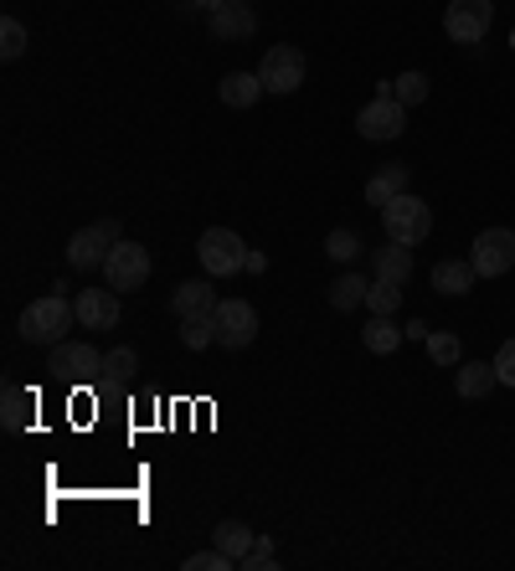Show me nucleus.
<instances>
[{
  "mask_svg": "<svg viewBox=\"0 0 515 571\" xmlns=\"http://www.w3.org/2000/svg\"><path fill=\"white\" fill-rule=\"evenodd\" d=\"M381 227H387V237H392V242H408V248H417V242L433 232V206L423 202V196L402 191L392 206H381Z\"/></svg>",
  "mask_w": 515,
  "mask_h": 571,
  "instance_id": "f03ea898",
  "label": "nucleus"
},
{
  "mask_svg": "<svg viewBox=\"0 0 515 571\" xmlns=\"http://www.w3.org/2000/svg\"><path fill=\"white\" fill-rule=\"evenodd\" d=\"M103 278H108V288L114 294H129V288H145V278H150V252L139 248V242H114V252H108V263H103Z\"/></svg>",
  "mask_w": 515,
  "mask_h": 571,
  "instance_id": "0eeeda50",
  "label": "nucleus"
},
{
  "mask_svg": "<svg viewBox=\"0 0 515 571\" xmlns=\"http://www.w3.org/2000/svg\"><path fill=\"white\" fill-rule=\"evenodd\" d=\"M371 269H377V278H387V284H408L412 278V248L387 237V248L371 252Z\"/></svg>",
  "mask_w": 515,
  "mask_h": 571,
  "instance_id": "2eb2a0df",
  "label": "nucleus"
},
{
  "mask_svg": "<svg viewBox=\"0 0 515 571\" xmlns=\"http://www.w3.org/2000/svg\"><path fill=\"white\" fill-rule=\"evenodd\" d=\"M428 355L438 361V366H459V361H464L459 335H448V330H428Z\"/></svg>",
  "mask_w": 515,
  "mask_h": 571,
  "instance_id": "bb28decb",
  "label": "nucleus"
},
{
  "mask_svg": "<svg viewBox=\"0 0 515 571\" xmlns=\"http://www.w3.org/2000/svg\"><path fill=\"white\" fill-rule=\"evenodd\" d=\"M21 52H26V26H21L16 16H5V21H0V57H5V62H16Z\"/></svg>",
  "mask_w": 515,
  "mask_h": 571,
  "instance_id": "c85d7f7f",
  "label": "nucleus"
},
{
  "mask_svg": "<svg viewBox=\"0 0 515 571\" xmlns=\"http://www.w3.org/2000/svg\"><path fill=\"white\" fill-rule=\"evenodd\" d=\"M258 32V16L253 5H242V0H227L222 11H211V36L217 42H242V36Z\"/></svg>",
  "mask_w": 515,
  "mask_h": 571,
  "instance_id": "ddd939ff",
  "label": "nucleus"
},
{
  "mask_svg": "<svg viewBox=\"0 0 515 571\" xmlns=\"http://www.w3.org/2000/svg\"><path fill=\"white\" fill-rule=\"evenodd\" d=\"M217 93H222L227 109H253L258 93H263V78H258V72H227Z\"/></svg>",
  "mask_w": 515,
  "mask_h": 571,
  "instance_id": "aec40b11",
  "label": "nucleus"
},
{
  "mask_svg": "<svg viewBox=\"0 0 515 571\" xmlns=\"http://www.w3.org/2000/svg\"><path fill=\"white\" fill-rule=\"evenodd\" d=\"M402 335H408V330H397L392 315H371L366 330H360V340H366V351L371 355H392L397 345H402Z\"/></svg>",
  "mask_w": 515,
  "mask_h": 571,
  "instance_id": "412c9836",
  "label": "nucleus"
},
{
  "mask_svg": "<svg viewBox=\"0 0 515 571\" xmlns=\"http://www.w3.org/2000/svg\"><path fill=\"white\" fill-rule=\"evenodd\" d=\"M78 320V304H68L62 294H47V299H32L21 309V340L26 345H62V335L72 330Z\"/></svg>",
  "mask_w": 515,
  "mask_h": 571,
  "instance_id": "f257e3e1",
  "label": "nucleus"
},
{
  "mask_svg": "<svg viewBox=\"0 0 515 571\" xmlns=\"http://www.w3.org/2000/svg\"><path fill=\"white\" fill-rule=\"evenodd\" d=\"M171 309L181 320H196V315H211V309H217V294H211L206 278H191V284H181L171 294Z\"/></svg>",
  "mask_w": 515,
  "mask_h": 571,
  "instance_id": "dca6fc26",
  "label": "nucleus"
},
{
  "mask_svg": "<svg viewBox=\"0 0 515 571\" xmlns=\"http://www.w3.org/2000/svg\"><path fill=\"white\" fill-rule=\"evenodd\" d=\"M274 567H278L274 540H268V536H258V540H253V551L242 556V567H238V571H274Z\"/></svg>",
  "mask_w": 515,
  "mask_h": 571,
  "instance_id": "c756f323",
  "label": "nucleus"
},
{
  "mask_svg": "<svg viewBox=\"0 0 515 571\" xmlns=\"http://www.w3.org/2000/svg\"><path fill=\"white\" fill-rule=\"evenodd\" d=\"M211 324H217V345L222 351H248L258 340V309L248 299H217Z\"/></svg>",
  "mask_w": 515,
  "mask_h": 571,
  "instance_id": "39448f33",
  "label": "nucleus"
},
{
  "mask_svg": "<svg viewBox=\"0 0 515 571\" xmlns=\"http://www.w3.org/2000/svg\"><path fill=\"white\" fill-rule=\"evenodd\" d=\"M397 304H402V284L377 278V284L366 288V309H371V315H397Z\"/></svg>",
  "mask_w": 515,
  "mask_h": 571,
  "instance_id": "a878e982",
  "label": "nucleus"
},
{
  "mask_svg": "<svg viewBox=\"0 0 515 571\" xmlns=\"http://www.w3.org/2000/svg\"><path fill=\"white\" fill-rule=\"evenodd\" d=\"M500 387V370L495 361H459V397L464 402H480Z\"/></svg>",
  "mask_w": 515,
  "mask_h": 571,
  "instance_id": "4468645a",
  "label": "nucleus"
},
{
  "mask_svg": "<svg viewBox=\"0 0 515 571\" xmlns=\"http://www.w3.org/2000/svg\"><path fill=\"white\" fill-rule=\"evenodd\" d=\"M325 252L335 258V263H351V258H360V237L345 232V227H335V232L325 237Z\"/></svg>",
  "mask_w": 515,
  "mask_h": 571,
  "instance_id": "7c9ffc66",
  "label": "nucleus"
},
{
  "mask_svg": "<svg viewBox=\"0 0 515 571\" xmlns=\"http://www.w3.org/2000/svg\"><path fill=\"white\" fill-rule=\"evenodd\" d=\"M135 370H139V351H129V345H114L103 355V381H135Z\"/></svg>",
  "mask_w": 515,
  "mask_h": 571,
  "instance_id": "5701e85b",
  "label": "nucleus"
},
{
  "mask_svg": "<svg viewBox=\"0 0 515 571\" xmlns=\"http://www.w3.org/2000/svg\"><path fill=\"white\" fill-rule=\"evenodd\" d=\"M196 5H202V11H222L227 0H196Z\"/></svg>",
  "mask_w": 515,
  "mask_h": 571,
  "instance_id": "72a5a7b5",
  "label": "nucleus"
},
{
  "mask_svg": "<svg viewBox=\"0 0 515 571\" xmlns=\"http://www.w3.org/2000/svg\"><path fill=\"white\" fill-rule=\"evenodd\" d=\"M392 93H397V103H423L428 99V72H402V78H392Z\"/></svg>",
  "mask_w": 515,
  "mask_h": 571,
  "instance_id": "cd10ccee",
  "label": "nucleus"
},
{
  "mask_svg": "<svg viewBox=\"0 0 515 571\" xmlns=\"http://www.w3.org/2000/svg\"><path fill=\"white\" fill-rule=\"evenodd\" d=\"M196 258H202L206 278H232L238 269H248V248H242V237L227 232V227H206L202 242H196Z\"/></svg>",
  "mask_w": 515,
  "mask_h": 571,
  "instance_id": "7ed1b4c3",
  "label": "nucleus"
},
{
  "mask_svg": "<svg viewBox=\"0 0 515 571\" xmlns=\"http://www.w3.org/2000/svg\"><path fill=\"white\" fill-rule=\"evenodd\" d=\"M242 5H248V0H242Z\"/></svg>",
  "mask_w": 515,
  "mask_h": 571,
  "instance_id": "f704fd0d",
  "label": "nucleus"
},
{
  "mask_svg": "<svg viewBox=\"0 0 515 571\" xmlns=\"http://www.w3.org/2000/svg\"><path fill=\"white\" fill-rule=\"evenodd\" d=\"M356 129H360V139H377V145H387V139H402V129H408V103L371 99L356 114Z\"/></svg>",
  "mask_w": 515,
  "mask_h": 571,
  "instance_id": "9d476101",
  "label": "nucleus"
},
{
  "mask_svg": "<svg viewBox=\"0 0 515 571\" xmlns=\"http://www.w3.org/2000/svg\"><path fill=\"white\" fill-rule=\"evenodd\" d=\"M474 278H480V273H474V263H459V258H444V263L433 269V288H438V294H448V299L469 294V288H474Z\"/></svg>",
  "mask_w": 515,
  "mask_h": 571,
  "instance_id": "a211bd4d",
  "label": "nucleus"
},
{
  "mask_svg": "<svg viewBox=\"0 0 515 571\" xmlns=\"http://www.w3.org/2000/svg\"><path fill=\"white\" fill-rule=\"evenodd\" d=\"M444 32L448 42H484V32H490V0H454L444 11Z\"/></svg>",
  "mask_w": 515,
  "mask_h": 571,
  "instance_id": "9b49d317",
  "label": "nucleus"
},
{
  "mask_svg": "<svg viewBox=\"0 0 515 571\" xmlns=\"http://www.w3.org/2000/svg\"><path fill=\"white\" fill-rule=\"evenodd\" d=\"M114 242H119V221H93V227H83V232H72L68 263L78 273L103 269V263H108V252H114Z\"/></svg>",
  "mask_w": 515,
  "mask_h": 571,
  "instance_id": "423d86ee",
  "label": "nucleus"
},
{
  "mask_svg": "<svg viewBox=\"0 0 515 571\" xmlns=\"http://www.w3.org/2000/svg\"><path fill=\"white\" fill-rule=\"evenodd\" d=\"M72 304H78V324H83V330H114L124 315L114 288H83Z\"/></svg>",
  "mask_w": 515,
  "mask_h": 571,
  "instance_id": "f8f14e48",
  "label": "nucleus"
},
{
  "mask_svg": "<svg viewBox=\"0 0 515 571\" xmlns=\"http://www.w3.org/2000/svg\"><path fill=\"white\" fill-rule=\"evenodd\" d=\"M186 571H238V567H232V556H222L217 546H211V551H191Z\"/></svg>",
  "mask_w": 515,
  "mask_h": 571,
  "instance_id": "2f4dec72",
  "label": "nucleus"
},
{
  "mask_svg": "<svg viewBox=\"0 0 515 571\" xmlns=\"http://www.w3.org/2000/svg\"><path fill=\"white\" fill-rule=\"evenodd\" d=\"M181 345H186V351H206V345H217V324H211V315L181 320Z\"/></svg>",
  "mask_w": 515,
  "mask_h": 571,
  "instance_id": "393cba45",
  "label": "nucleus"
},
{
  "mask_svg": "<svg viewBox=\"0 0 515 571\" xmlns=\"http://www.w3.org/2000/svg\"><path fill=\"white\" fill-rule=\"evenodd\" d=\"M495 370H500V387H515V335L495 351Z\"/></svg>",
  "mask_w": 515,
  "mask_h": 571,
  "instance_id": "473e14b6",
  "label": "nucleus"
},
{
  "mask_svg": "<svg viewBox=\"0 0 515 571\" xmlns=\"http://www.w3.org/2000/svg\"><path fill=\"white\" fill-rule=\"evenodd\" d=\"M402 191H408V165H381L377 175L366 181V202L381 212V206H392Z\"/></svg>",
  "mask_w": 515,
  "mask_h": 571,
  "instance_id": "f3484780",
  "label": "nucleus"
},
{
  "mask_svg": "<svg viewBox=\"0 0 515 571\" xmlns=\"http://www.w3.org/2000/svg\"><path fill=\"white\" fill-rule=\"evenodd\" d=\"M253 530H248V525L242 521H222L217 525V530H211V546H217V551L222 556H232V567H242V556L253 551Z\"/></svg>",
  "mask_w": 515,
  "mask_h": 571,
  "instance_id": "6ab92c4d",
  "label": "nucleus"
},
{
  "mask_svg": "<svg viewBox=\"0 0 515 571\" xmlns=\"http://www.w3.org/2000/svg\"><path fill=\"white\" fill-rule=\"evenodd\" d=\"M32 407H36V391H21V387H5V433H21V427H32Z\"/></svg>",
  "mask_w": 515,
  "mask_h": 571,
  "instance_id": "4be33fe9",
  "label": "nucleus"
},
{
  "mask_svg": "<svg viewBox=\"0 0 515 571\" xmlns=\"http://www.w3.org/2000/svg\"><path fill=\"white\" fill-rule=\"evenodd\" d=\"M366 288L371 284H360V273H341V278L330 284V304H335V309H356V304H366Z\"/></svg>",
  "mask_w": 515,
  "mask_h": 571,
  "instance_id": "b1692460",
  "label": "nucleus"
},
{
  "mask_svg": "<svg viewBox=\"0 0 515 571\" xmlns=\"http://www.w3.org/2000/svg\"><path fill=\"white\" fill-rule=\"evenodd\" d=\"M469 263L480 278H500V273L515 269V232L511 227H484L474 237V252H469Z\"/></svg>",
  "mask_w": 515,
  "mask_h": 571,
  "instance_id": "6e6552de",
  "label": "nucleus"
},
{
  "mask_svg": "<svg viewBox=\"0 0 515 571\" xmlns=\"http://www.w3.org/2000/svg\"><path fill=\"white\" fill-rule=\"evenodd\" d=\"M258 78H263V93H299L305 88V52L289 47V42H278V47L263 52V62H258Z\"/></svg>",
  "mask_w": 515,
  "mask_h": 571,
  "instance_id": "20e7f679",
  "label": "nucleus"
},
{
  "mask_svg": "<svg viewBox=\"0 0 515 571\" xmlns=\"http://www.w3.org/2000/svg\"><path fill=\"white\" fill-rule=\"evenodd\" d=\"M52 376H62V381H72V387H83V381H99L103 376V355L93 351V345H83V340H62V345H52V361H47Z\"/></svg>",
  "mask_w": 515,
  "mask_h": 571,
  "instance_id": "1a4fd4ad",
  "label": "nucleus"
}]
</instances>
